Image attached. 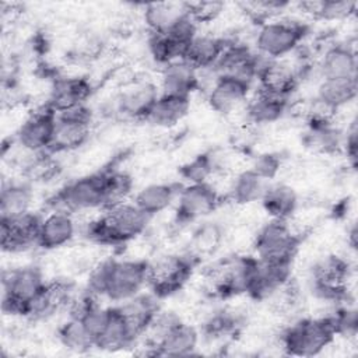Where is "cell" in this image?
Instances as JSON below:
<instances>
[{
	"label": "cell",
	"instance_id": "1",
	"mask_svg": "<svg viewBox=\"0 0 358 358\" xmlns=\"http://www.w3.org/2000/svg\"><path fill=\"white\" fill-rule=\"evenodd\" d=\"M150 263L140 259H106L92 268L87 292L120 303L148 285Z\"/></svg>",
	"mask_w": 358,
	"mask_h": 358
},
{
	"label": "cell",
	"instance_id": "2",
	"mask_svg": "<svg viewBox=\"0 0 358 358\" xmlns=\"http://www.w3.org/2000/svg\"><path fill=\"white\" fill-rule=\"evenodd\" d=\"M151 220L152 217L144 213L134 201L126 200L105 208L103 215L88 224L85 235L88 239L102 245L126 243L141 235Z\"/></svg>",
	"mask_w": 358,
	"mask_h": 358
},
{
	"label": "cell",
	"instance_id": "3",
	"mask_svg": "<svg viewBox=\"0 0 358 358\" xmlns=\"http://www.w3.org/2000/svg\"><path fill=\"white\" fill-rule=\"evenodd\" d=\"M337 336L330 316L301 319L281 334V347L288 355L313 357L329 347Z\"/></svg>",
	"mask_w": 358,
	"mask_h": 358
},
{
	"label": "cell",
	"instance_id": "4",
	"mask_svg": "<svg viewBox=\"0 0 358 358\" xmlns=\"http://www.w3.org/2000/svg\"><path fill=\"white\" fill-rule=\"evenodd\" d=\"M1 308L7 315L27 316L31 302L42 292L48 281L36 266H24L3 273Z\"/></svg>",
	"mask_w": 358,
	"mask_h": 358
},
{
	"label": "cell",
	"instance_id": "5",
	"mask_svg": "<svg viewBox=\"0 0 358 358\" xmlns=\"http://www.w3.org/2000/svg\"><path fill=\"white\" fill-rule=\"evenodd\" d=\"M53 210L78 213L106 207V169L81 176L63 186L50 200Z\"/></svg>",
	"mask_w": 358,
	"mask_h": 358
},
{
	"label": "cell",
	"instance_id": "6",
	"mask_svg": "<svg viewBox=\"0 0 358 358\" xmlns=\"http://www.w3.org/2000/svg\"><path fill=\"white\" fill-rule=\"evenodd\" d=\"M306 35V25L288 18L268 20L263 22L256 34L255 46L260 56L271 60L294 52Z\"/></svg>",
	"mask_w": 358,
	"mask_h": 358
},
{
	"label": "cell",
	"instance_id": "7",
	"mask_svg": "<svg viewBox=\"0 0 358 358\" xmlns=\"http://www.w3.org/2000/svg\"><path fill=\"white\" fill-rule=\"evenodd\" d=\"M299 243L301 238L292 232L288 221L270 220L257 231L253 249L263 262L292 264Z\"/></svg>",
	"mask_w": 358,
	"mask_h": 358
},
{
	"label": "cell",
	"instance_id": "8",
	"mask_svg": "<svg viewBox=\"0 0 358 358\" xmlns=\"http://www.w3.org/2000/svg\"><path fill=\"white\" fill-rule=\"evenodd\" d=\"M91 123L92 110L87 103L56 113L55 134L48 152H67L84 145L91 134Z\"/></svg>",
	"mask_w": 358,
	"mask_h": 358
},
{
	"label": "cell",
	"instance_id": "9",
	"mask_svg": "<svg viewBox=\"0 0 358 358\" xmlns=\"http://www.w3.org/2000/svg\"><path fill=\"white\" fill-rule=\"evenodd\" d=\"M196 257L187 255H169L159 259L155 264L150 263L148 285L158 298L178 291L190 277Z\"/></svg>",
	"mask_w": 358,
	"mask_h": 358
},
{
	"label": "cell",
	"instance_id": "10",
	"mask_svg": "<svg viewBox=\"0 0 358 358\" xmlns=\"http://www.w3.org/2000/svg\"><path fill=\"white\" fill-rule=\"evenodd\" d=\"M159 94V87L151 80H134L115 95L112 113L124 119L144 122Z\"/></svg>",
	"mask_w": 358,
	"mask_h": 358
},
{
	"label": "cell",
	"instance_id": "11",
	"mask_svg": "<svg viewBox=\"0 0 358 358\" xmlns=\"http://www.w3.org/2000/svg\"><path fill=\"white\" fill-rule=\"evenodd\" d=\"M220 204V194L210 182L187 183L180 187L175 201L178 224H190L210 215Z\"/></svg>",
	"mask_w": 358,
	"mask_h": 358
},
{
	"label": "cell",
	"instance_id": "12",
	"mask_svg": "<svg viewBox=\"0 0 358 358\" xmlns=\"http://www.w3.org/2000/svg\"><path fill=\"white\" fill-rule=\"evenodd\" d=\"M263 56L241 43H228L213 67L214 77H234L252 84L257 78Z\"/></svg>",
	"mask_w": 358,
	"mask_h": 358
},
{
	"label": "cell",
	"instance_id": "13",
	"mask_svg": "<svg viewBox=\"0 0 358 358\" xmlns=\"http://www.w3.org/2000/svg\"><path fill=\"white\" fill-rule=\"evenodd\" d=\"M55 127L56 113L48 106H43L24 120L15 134V141L24 151L35 154L48 152L53 140Z\"/></svg>",
	"mask_w": 358,
	"mask_h": 358
},
{
	"label": "cell",
	"instance_id": "14",
	"mask_svg": "<svg viewBox=\"0 0 358 358\" xmlns=\"http://www.w3.org/2000/svg\"><path fill=\"white\" fill-rule=\"evenodd\" d=\"M42 217L32 210L13 218H0V245L4 252L15 253L36 245Z\"/></svg>",
	"mask_w": 358,
	"mask_h": 358
},
{
	"label": "cell",
	"instance_id": "15",
	"mask_svg": "<svg viewBox=\"0 0 358 358\" xmlns=\"http://www.w3.org/2000/svg\"><path fill=\"white\" fill-rule=\"evenodd\" d=\"M250 87L252 84L234 77H214L208 103L215 112L229 115L249 99Z\"/></svg>",
	"mask_w": 358,
	"mask_h": 358
},
{
	"label": "cell",
	"instance_id": "16",
	"mask_svg": "<svg viewBox=\"0 0 358 358\" xmlns=\"http://www.w3.org/2000/svg\"><path fill=\"white\" fill-rule=\"evenodd\" d=\"M77 231L71 213L64 210H53L42 217L36 246L43 250H55L66 246L74 238Z\"/></svg>",
	"mask_w": 358,
	"mask_h": 358
},
{
	"label": "cell",
	"instance_id": "17",
	"mask_svg": "<svg viewBox=\"0 0 358 358\" xmlns=\"http://www.w3.org/2000/svg\"><path fill=\"white\" fill-rule=\"evenodd\" d=\"M256 80L260 90L288 99L298 85L299 76L292 66L264 57Z\"/></svg>",
	"mask_w": 358,
	"mask_h": 358
},
{
	"label": "cell",
	"instance_id": "18",
	"mask_svg": "<svg viewBox=\"0 0 358 358\" xmlns=\"http://www.w3.org/2000/svg\"><path fill=\"white\" fill-rule=\"evenodd\" d=\"M91 92V83L84 77L57 78L50 90L45 106L52 109L55 113H60L87 103Z\"/></svg>",
	"mask_w": 358,
	"mask_h": 358
},
{
	"label": "cell",
	"instance_id": "19",
	"mask_svg": "<svg viewBox=\"0 0 358 358\" xmlns=\"http://www.w3.org/2000/svg\"><path fill=\"white\" fill-rule=\"evenodd\" d=\"M199 70H196L185 59L172 62L162 67L159 78V92L165 95L178 96H192V94L199 90L200 77Z\"/></svg>",
	"mask_w": 358,
	"mask_h": 358
},
{
	"label": "cell",
	"instance_id": "20",
	"mask_svg": "<svg viewBox=\"0 0 358 358\" xmlns=\"http://www.w3.org/2000/svg\"><path fill=\"white\" fill-rule=\"evenodd\" d=\"M200 334L196 327L179 320L155 344L152 354L166 357H186L194 354L199 347Z\"/></svg>",
	"mask_w": 358,
	"mask_h": 358
},
{
	"label": "cell",
	"instance_id": "21",
	"mask_svg": "<svg viewBox=\"0 0 358 358\" xmlns=\"http://www.w3.org/2000/svg\"><path fill=\"white\" fill-rule=\"evenodd\" d=\"M157 299L158 296L154 294L140 292L138 295L116 305L137 338L145 334L151 322L159 312Z\"/></svg>",
	"mask_w": 358,
	"mask_h": 358
},
{
	"label": "cell",
	"instance_id": "22",
	"mask_svg": "<svg viewBox=\"0 0 358 358\" xmlns=\"http://www.w3.org/2000/svg\"><path fill=\"white\" fill-rule=\"evenodd\" d=\"M357 77L322 78L316 90V101L322 109L327 112H334L352 102L357 96Z\"/></svg>",
	"mask_w": 358,
	"mask_h": 358
},
{
	"label": "cell",
	"instance_id": "23",
	"mask_svg": "<svg viewBox=\"0 0 358 358\" xmlns=\"http://www.w3.org/2000/svg\"><path fill=\"white\" fill-rule=\"evenodd\" d=\"M317 69L320 78L357 77V56L354 48L348 43H336L327 48Z\"/></svg>",
	"mask_w": 358,
	"mask_h": 358
},
{
	"label": "cell",
	"instance_id": "24",
	"mask_svg": "<svg viewBox=\"0 0 358 358\" xmlns=\"http://www.w3.org/2000/svg\"><path fill=\"white\" fill-rule=\"evenodd\" d=\"M228 43L224 38L215 35L197 34L187 46L183 59L199 71L213 70Z\"/></svg>",
	"mask_w": 358,
	"mask_h": 358
},
{
	"label": "cell",
	"instance_id": "25",
	"mask_svg": "<svg viewBox=\"0 0 358 358\" xmlns=\"http://www.w3.org/2000/svg\"><path fill=\"white\" fill-rule=\"evenodd\" d=\"M189 14L187 3L157 1L144 6L143 18L150 34H166L180 18Z\"/></svg>",
	"mask_w": 358,
	"mask_h": 358
},
{
	"label": "cell",
	"instance_id": "26",
	"mask_svg": "<svg viewBox=\"0 0 358 358\" xmlns=\"http://www.w3.org/2000/svg\"><path fill=\"white\" fill-rule=\"evenodd\" d=\"M189 109H190L189 96L159 94L157 102L151 108L144 122L150 123L154 127H162V129L173 127L185 119Z\"/></svg>",
	"mask_w": 358,
	"mask_h": 358
},
{
	"label": "cell",
	"instance_id": "27",
	"mask_svg": "<svg viewBox=\"0 0 358 358\" xmlns=\"http://www.w3.org/2000/svg\"><path fill=\"white\" fill-rule=\"evenodd\" d=\"M138 338L117 306H110L109 320L95 343V348L103 351H119L131 347Z\"/></svg>",
	"mask_w": 358,
	"mask_h": 358
},
{
	"label": "cell",
	"instance_id": "28",
	"mask_svg": "<svg viewBox=\"0 0 358 358\" xmlns=\"http://www.w3.org/2000/svg\"><path fill=\"white\" fill-rule=\"evenodd\" d=\"M288 99L257 90V92L246 101V116L252 123L268 124L277 122L287 110Z\"/></svg>",
	"mask_w": 358,
	"mask_h": 358
},
{
	"label": "cell",
	"instance_id": "29",
	"mask_svg": "<svg viewBox=\"0 0 358 358\" xmlns=\"http://www.w3.org/2000/svg\"><path fill=\"white\" fill-rule=\"evenodd\" d=\"M180 187L176 183H150L136 193L133 201L144 213L154 217L175 204Z\"/></svg>",
	"mask_w": 358,
	"mask_h": 358
},
{
	"label": "cell",
	"instance_id": "30",
	"mask_svg": "<svg viewBox=\"0 0 358 358\" xmlns=\"http://www.w3.org/2000/svg\"><path fill=\"white\" fill-rule=\"evenodd\" d=\"M34 193L22 180H4L0 192V218H13L31 211Z\"/></svg>",
	"mask_w": 358,
	"mask_h": 358
},
{
	"label": "cell",
	"instance_id": "31",
	"mask_svg": "<svg viewBox=\"0 0 358 358\" xmlns=\"http://www.w3.org/2000/svg\"><path fill=\"white\" fill-rule=\"evenodd\" d=\"M260 201L271 220L288 221L298 206L295 190L284 183H268Z\"/></svg>",
	"mask_w": 358,
	"mask_h": 358
},
{
	"label": "cell",
	"instance_id": "32",
	"mask_svg": "<svg viewBox=\"0 0 358 358\" xmlns=\"http://www.w3.org/2000/svg\"><path fill=\"white\" fill-rule=\"evenodd\" d=\"M268 183V180L249 168L235 176L229 187V196L238 204H250L262 200Z\"/></svg>",
	"mask_w": 358,
	"mask_h": 358
},
{
	"label": "cell",
	"instance_id": "33",
	"mask_svg": "<svg viewBox=\"0 0 358 358\" xmlns=\"http://www.w3.org/2000/svg\"><path fill=\"white\" fill-rule=\"evenodd\" d=\"M57 338L64 348L73 352L81 354L95 348L94 340L84 327L83 322L74 316H70V319L57 329Z\"/></svg>",
	"mask_w": 358,
	"mask_h": 358
},
{
	"label": "cell",
	"instance_id": "34",
	"mask_svg": "<svg viewBox=\"0 0 358 358\" xmlns=\"http://www.w3.org/2000/svg\"><path fill=\"white\" fill-rule=\"evenodd\" d=\"M224 238V231L218 222L200 224L190 239V252L196 259L214 253Z\"/></svg>",
	"mask_w": 358,
	"mask_h": 358
},
{
	"label": "cell",
	"instance_id": "35",
	"mask_svg": "<svg viewBox=\"0 0 358 358\" xmlns=\"http://www.w3.org/2000/svg\"><path fill=\"white\" fill-rule=\"evenodd\" d=\"M299 6L305 13L322 20H343L354 14L357 10V3L348 0L306 1Z\"/></svg>",
	"mask_w": 358,
	"mask_h": 358
},
{
	"label": "cell",
	"instance_id": "36",
	"mask_svg": "<svg viewBox=\"0 0 358 358\" xmlns=\"http://www.w3.org/2000/svg\"><path fill=\"white\" fill-rule=\"evenodd\" d=\"M220 162L215 152H206L194 157L180 168V175L187 183L208 182V178L218 169Z\"/></svg>",
	"mask_w": 358,
	"mask_h": 358
},
{
	"label": "cell",
	"instance_id": "37",
	"mask_svg": "<svg viewBox=\"0 0 358 358\" xmlns=\"http://www.w3.org/2000/svg\"><path fill=\"white\" fill-rule=\"evenodd\" d=\"M133 192V179L124 171L106 169V207L123 203Z\"/></svg>",
	"mask_w": 358,
	"mask_h": 358
},
{
	"label": "cell",
	"instance_id": "38",
	"mask_svg": "<svg viewBox=\"0 0 358 358\" xmlns=\"http://www.w3.org/2000/svg\"><path fill=\"white\" fill-rule=\"evenodd\" d=\"M148 49L154 60L162 64V67L180 60L185 56V49L165 34H151L148 39Z\"/></svg>",
	"mask_w": 358,
	"mask_h": 358
},
{
	"label": "cell",
	"instance_id": "39",
	"mask_svg": "<svg viewBox=\"0 0 358 358\" xmlns=\"http://www.w3.org/2000/svg\"><path fill=\"white\" fill-rule=\"evenodd\" d=\"M337 334L355 336L357 331V310L354 308L338 309L333 316H330Z\"/></svg>",
	"mask_w": 358,
	"mask_h": 358
},
{
	"label": "cell",
	"instance_id": "40",
	"mask_svg": "<svg viewBox=\"0 0 358 358\" xmlns=\"http://www.w3.org/2000/svg\"><path fill=\"white\" fill-rule=\"evenodd\" d=\"M189 6V13L190 15L199 22L201 21H210L213 18H215L224 4L220 1H199V3H187Z\"/></svg>",
	"mask_w": 358,
	"mask_h": 358
},
{
	"label": "cell",
	"instance_id": "41",
	"mask_svg": "<svg viewBox=\"0 0 358 358\" xmlns=\"http://www.w3.org/2000/svg\"><path fill=\"white\" fill-rule=\"evenodd\" d=\"M280 166H281V161L277 155L264 154V155H260L256 158L252 169L255 172H257L262 178H264L266 180L270 182L280 171Z\"/></svg>",
	"mask_w": 358,
	"mask_h": 358
},
{
	"label": "cell",
	"instance_id": "42",
	"mask_svg": "<svg viewBox=\"0 0 358 358\" xmlns=\"http://www.w3.org/2000/svg\"><path fill=\"white\" fill-rule=\"evenodd\" d=\"M291 4L288 1H275V0H263V1L246 3V8H249L255 14L268 15V17L273 15V14H277V13H280L282 10H285Z\"/></svg>",
	"mask_w": 358,
	"mask_h": 358
},
{
	"label": "cell",
	"instance_id": "43",
	"mask_svg": "<svg viewBox=\"0 0 358 358\" xmlns=\"http://www.w3.org/2000/svg\"><path fill=\"white\" fill-rule=\"evenodd\" d=\"M357 123L355 120L351 123V126L347 129V133L343 138V147L347 154V158L352 168H355L357 164V150H358V140H357Z\"/></svg>",
	"mask_w": 358,
	"mask_h": 358
}]
</instances>
